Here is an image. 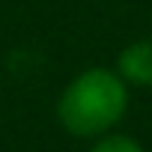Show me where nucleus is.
<instances>
[{"mask_svg":"<svg viewBox=\"0 0 152 152\" xmlns=\"http://www.w3.org/2000/svg\"><path fill=\"white\" fill-rule=\"evenodd\" d=\"M128 107V84L113 69H87L75 78L60 102L57 119L75 137H99L110 131Z\"/></svg>","mask_w":152,"mask_h":152,"instance_id":"1","label":"nucleus"},{"mask_svg":"<svg viewBox=\"0 0 152 152\" xmlns=\"http://www.w3.org/2000/svg\"><path fill=\"white\" fill-rule=\"evenodd\" d=\"M93 152H146V149L134 137H128V134H110V131H104V134H99Z\"/></svg>","mask_w":152,"mask_h":152,"instance_id":"3","label":"nucleus"},{"mask_svg":"<svg viewBox=\"0 0 152 152\" xmlns=\"http://www.w3.org/2000/svg\"><path fill=\"white\" fill-rule=\"evenodd\" d=\"M116 75L125 84L152 87V39H140L122 48L116 60Z\"/></svg>","mask_w":152,"mask_h":152,"instance_id":"2","label":"nucleus"}]
</instances>
